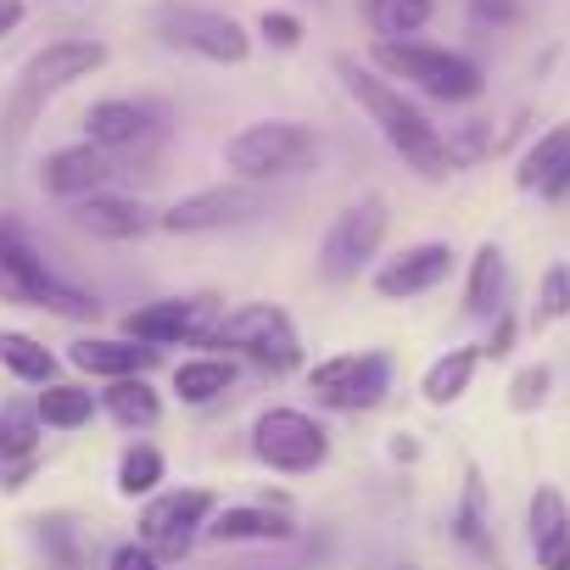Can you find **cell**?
Listing matches in <instances>:
<instances>
[{"instance_id":"cell-15","label":"cell","mask_w":570,"mask_h":570,"mask_svg":"<svg viewBox=\"0 0 570 570\" xmlns=\"http://www.w3.org/2000/svg\"><path fill=\"white\" fill-rule=\"evenodd\" d=\"M85 135H90V146H101V151H135V146H146V140L163 135V112L146 107V101L107 96V101H96V107L85 112Z\"/></svg>"},{"instance_id":"cell-7","label":"cell","mask_w":570,"mask_h":570,"mask_svg":"<svg viewBox=\"0 0 570 570\" xmlns=\"http://www.w3.org/2000/svg\"><path fill=\"white\" fill-rule=\"evenodd\" d=\"M386 229H392V213H386V196H358L353 207H342L336 213V224L325 229V246H320V274L331 279V285H347V279H358L370 263H375V252H381V240H386Z\"/></svg>"},{"instance_id":"cell-39","label":"cell","mask_w":570,"mask_h":570,"mask_svg":"<svg viewBox=\"0 0 570 570\" xmlns=\"http://www.w3.org/2000/svg\"><path fill=\"white\" fill-rule=\"evenodd\" d=\"M537 196H542V202H570V157L559 163V174H553V179H548Z\"/></svg>"},{"instance_id":"cell-5","label":"cell","mask_w":570,"mask_h":570,"mask_svg":"<svg viewBox=\"0 0 570 570\" xmlns=\"http://www.w3.org/2000/svg\"><path fill=\"white\" fill-rule=\"evenodd\" d=\"M0 297L23 303V308H51V314H62V320L96 314V303H90L85 292H73L68 279H57V274L46 268V257H40L18 229H7V224H0Z\"/></svg>"},{"instance_id":"cell-40","label":"cell","mask_w":570,"mask_h":570,"mask_svg":"<svg viewBox=\"0 0 570 570\" xmlns=\"http://www.w3.org/2000/svg\"><path fill=\"white\" fill-rule=\"evenodd\" d=\"M18 23H23V0H0V40H7Z\"/></svg>"},{"instance_id":"cell-11","label":"cell","mask_w":570,"mask_h":570,"mask_svg":"<svg viewBox=\"0 0 570 570\" xmlns=\"http://www.w3.org/2000/svg\"><path fill=\"white\" fill-rule=\"evenodd\" d=\"M218 498L207 487H174V492H157L146 509H140V542L157 553V559H185L196 548V537L207 531Z\"/></svg>"},{"instance_id":"cell-24","label":"cell","mask_w":570,"mask_h":570,"mask_svg":"<svg viewBox=\"0 0 570 570\" xmlns=\"http://www.w3.org/2000/svg\"><path fill=\"white\" fill-rule=\"evenodd\" d=\"M40 436H46V425H40L35 397H7L0 403V464H29L40 453Z\"/></svg>"},{"instance_id":"cell-19","label":"cell","mask_w":570,"mask_h":570,"mask_svg":"<svg viewBox=\"0 0 570 570\" xmlns=\"http://www.w3.org/2000/svg\"><path fill=\"white\" fill-rule=\"evenodd\" d=\"M73 370L85 375H101V381H129V375H146L157 364V347L146 342H129V336H85L68 347Z\"/></svg>"},{"instance_id":"cell-8","label":"cell","mask_w":570,"mask_h":570,"mask_svg":"<svg viewBox=\"0 0 570 570\" xmlns=\"http://www.w3.org/2000/svg\"><path fill=\"white\" fill-rule=\"evenodd\" d=\"M252 453L279 475H308L331 459V431L303 409H263L252 425Z\"/></svg>"},{"instance_id":"cell-23","label":"cell","mask_w":570,"mask_h":570,"mask_svg":"<svg viewBox=\"0 0 570 570\" xmlns=\"http://www.w3.org/2000/svg\"><path fill=\"white\" fill-rule=\"evenodd\" d=\"M453 537L470 553H492V503H487V481L475 464H464V487H459V509H453Z\"/></svg>"},{"instance_id":"cell-31","label":"cell","mask_w":570,"mask_h":570,"mask_svg":"<svg viewBox=\"0 0 570 570\" xmlns=\"http://www.w3.org/2000/svg\"><path fill=\"white\" fill-rule=\"evenodd\" d=\"M163 453L151 448V442H140V448H129L124 459H118V498H151L157 487H163Z\"/></svg>"},{"instance_id":"cell-4","label":"cell","mask_w":570,"mask_h":570,"mask_svg":"<svg viewBox=\"0 0 570 570\" xmlns=\"http://www.w3.org/2000/svg\"><path fill=\"white\" fill-rule=\"evenodd\" d=\"M224 163L240 174V185L297 179L320 163V135L308 124H292V118H263V124H246L224 140Z\"/></svg>"},{"instance_id":"cell-3","label":"cell","mask_w":570,"mask_h":570,"mask_svg":"<svg viewBox=\"0 0 570 570\" xmlns=\"http://www.w3.org/2000/svg\"><path fill=\"white\" fill-rule=\"evenodd\" d=\"M96 68H107V46H101V40H51V46H40V51L23 62L18 90H12V101H7V140L18 146V140L29 135L35 112H40L51 96H62L68 85L90 79Z\"/></svg>"},{"instance_id":"cell-16","label":"cell","mask_w":570,"mask_h":570,"mask_svg":"<svg viewBox=\"0 0 570 570\" xmlns=\"http://www.w3.org/2000/svg\"><path fill=\"white\" fill-rule=\"evenodd\" d=\"M118 174V163H112V151H101V146H62V151H51L46 163H40V185L51 190V196H62V202H85V196H96L107 179Z\"/></svg>"},{"instance_id":"cell-14","label":"cell","mask_w":570,"mask_h":570,"mask_svg":"<svg viewBox=\"0 0 570 570\" xmlns=\"http://www.w3.org/2000/svg\"><path fill=\"white\" fill-rule=\"evenodd\" d=\"M453 268H459V252L448 240H420V246H409V252H397L392 263L375 268V292L386 303H409V297L436 292Z\"/></svg>"},{"instance_id":"cell-28","label":"cell","mask_w":570,"mask_h":570,"mask_svg":"<svg viewBox=\"0 0 570 570\" xmlns=\"http://www.w3.org/2000/svg\"><path fill=\"white\" fill-rule=\"evenodd\" d=\"M229 381H235V364H229V358H185V364L174 370V392H179V403H190V409L224 397Z\"/></svg>"},{"instance_id":"cell-12","label":"cell","mask_w":570,"mask_h":570,"mask_svg":"<svg viewBox=\"0 0 570 570\" xmlns=\"http://www.w3.org/2000/svg\"><path fill=\"white\" fill-rule=\"evenodd\" d=\"M218 320H224L218 297H168V303L124 314V336L146 347H207Z\"/></svg>"},{"instance_id":"cell-22","label":"cell","mask_w":570,"mask_h":570,"mask_svg":"<svg viewBox=\"0 0 570 570\" xmlns=\"http://www.w3.org/2000/svg\"><path fill=\"white\" fill-rule=\"evenodd\" d=\"M475 370H481V347H448V353L420 375V397H425L431 409H453V403L470 392Z\"/></svg>"},{"instance_id":"cell-1","label":"cell","mask_w":570,"mask_h":570,"mask_svg":"<svg viewBox=\"0 0 570 570\" xmlns=\"http://www.w3.org/2000/svg\"><path fill=\"white\" fill-rule=\"evenodd\" d=\"M336 73H342L347 96L370 112V124L386 135V146H392L420 179H448V174H459V168H453V151H448V135L425 118L420 101L403 96V85H392L386 73H375V68H364V62H353V57H336Z\"/></svg>"},{"instance_id":"cell-36","label":"cell","mask_w":570,"mask_h":570,"mask_svg":"<svg viewBox=\"0 0 570 570\" xmlns=\"http://www.w3.org/2000/svg\"><path fill=\"white\" fill-rule=\"evenodd\" d=\"M514 342H520V320L503 308V314H492V336L481 342V358H509Z\"/></svg>"},{"instance_id":"cell-25","label":"cell","mask_w":570,"mask_h":570,"mask_svg":"<svg viewBox=\"0 0 570 570\" xmlns=\"http://www.w3.org/2000/svg\"><path fill=\"white\" fill-rule=\"evenodd\" d=\"M101 403H107V414H112L124 431H151V425L163 420V397L146 386V375L112 381V386L101 392Z\"/></svg>"},{"instance_id":"cell-30","label":"cell","mask_w":570,"mask_h":570,"mask_svg":"<svg viewBox=\"0 0 570 570\" xmlns=\"http://www.w3.org/2000/svg\"><path fill=\"white\" fill-rule=\"evenodd\" d=\"M0 364L29 386H51V375H57V353L23 331H0Z\"/></svg>"},{"instance_id":"cell-10","label":"cell","mask_w":570,"mask_h":570,"mask_svg":"<svg viewBox=\"0 0 570 570\" xmlns=\"http://www.w3.org/2000/svg\"><path fill=\"white\" fill-rule=\"evenodd\" d=\"M157 35H163V46L190 51V57L218 62V68H240L252 57V35L229 12H207V7H168L157 18Z\"/></svg>"},{"instance_id":"cell-35","label":"cell","mask_w":570,"mask_h":570,"mask_svg":"<svg viewBox=\"0 0 570 570\" xmlns=\"http://www.w3.org/2000/svg\"><path fill=\"white\" fill-rule=\"evenodd\" d=\"M257 35H263L268 46H279V51H297V46H303V23H297L292 12H263V18H257Z\"/></svg>"},{"instance_id":"cell-32","label":"cell","mask_w":570,"mask_h":570,"mask_svg":"<svg viewBox=\"0 0 570 570\" xmlns=\"http://www.w3.org/2000/svg\"><path fill=\"white\" fill-rule=\"evenodd\" d=\"M559 320H570V263H548V268H542V279H537V308H531V325H537V331H548V325H559Z\"/></svg>"},{"instance_id":"cell-21","label":"cell","mask_w":570,"mask_h":570,"mask_svg":"<svg viewBox=\"0 0 570 570\" xmlns=\"http://www.w3.org/2000/svg\"><path fill=\"white\" fill-rule=\"evenodd\" d=\"M503 297H509V257L498 240H481L470 252V274H464V308L475 320H492V314H503Z\"/></svg>"},{"instance_id":"cell-20","label":"cell","mask_w":570,"mask_h":570,"mask_svg":"<svg viewBox=\"0 0 570 570\" xmlns=\"http://www.w3.org/2000/svg\"><path fill=\"white\" fill-rule=\"evenodd\" d=\"M202 537H213V542H292L297 525L285 509H268V503H229V509H213Z\"/></svg>"},{"instance_id":"cell-18","label":"cell","mask_w":570,"mask_h":570,"mask_svg":"<svg viewBox=\"0 0 570 570\" xmlns=\"http://www.w3.org/2000/svg\"><path fill=\"white\" fill-rule=\"evenodd\" d=\"M73 224H79L85 235H96V240H140V235L157 224V213H151L146 202H135V196L96 190V196L73 202Z\"/></svg>"},{"instance_id":"cell-29","label":"cell","mask_w":570,"mask_h":570,"mask_svg":"<svg viewBox=\"0 0 570 570\" xmlns=\"http://www.w3.org/2000/svg\"><path fill=\"white\" fill-rule=\"evenodd\" d=\"M35 409H40V425H51V431H79V425L96 420V397L85 386H73V381H51L35 397Z\"/></svg>"},{"instance_id":"cell-34","label":"cell","mask_w":570,"mask_h":570,"mask_svg":"<svg viewBox=\"0 0 570 570\" xmlns=\"http://www.w3.org/2000/svg\"><path fill=\"white\" fill-rule=\"evenodd\" d=\"M46 531V553H51V570H85V553H79V542H73V520L68 514H51V520H40Z\"/></svg>"},{"instance_id":"cell-38","label":"cell","mask_w":570,"mask_h":570,"mask_svg":"<svg viewBox=\"0 0 570 570\" xmlns=\"http://www.w3.org/2000/svg\"><path fill=\"white\" fill-rule=\"evenodd\" d=\"M475 18L481 23H514L520 18V0H475Z\"/></svg>"},{"instance_id":"cell-13","label":"cell","mask_w":570,"mask_h":570,"mask_svg":"<svg viewBox=\"0 0 570 570\" xmlns=\"http://www.w3.org/2000/svg\"><path fill=\"white\" fill-rule=\"evenodd\" d=\"M263 213V190L257 185H207L179 196L168 213H157V224L168 235H213V229H240Z\"/></svg>"},{"instance_id":"cell-27","label":"cell","mask_w":570,"mask_h":570,"mask_svg":"<svg viewBox=\"0 0 570 570\" xmlns=\"http://www.w3.org/2000/svg\"><path fill=\"white\" fill-rule=\"evenodd\" d=\"M564 157H570V124H553V129H542V135L525 146V157H520V168H514V185H520V190H542V185L559 174Z\"/></svg>"},{"instance_id":"cell-37","label":"cell","mask_w":570,"mask_h":570,"mask_svg":"<svg viewBox=\"0 0 570 570\" xmlns=\"http://www.w3.org/2000/svg\"><path fill=\"white\" fill-rule=\"evenodd\" d=\"M112 570H163V559L146 542H124V548H112Z\"/></svg>"},{"instance_id":"cell-2","label":"cell","mask_w":570,"mask_h":570,"mask_svg":"<svg viewBox=\"0 0 570 570\" xmlns=\"http://www.w3.org/2000/svg\"><path fill=\"white\" fill-rule=\"evenodd\" d=\"M375 73L386 79H403L414 90H425L431 101H448V107H464L487 90V73L481 62H470L464 51H448V46H425V40H375Z\"/></svg>"},{"instance_id":"cell-26","label":"cell","mask_w":570,"mask_h":570,"mask_svg":"<svg viewBox=\"0 0 570 570\" xmlns=\"http://www.w3.org/2000/svg\"><path fill=\"white\" fill-rule=\"evenodd\" d=\"M436 18V0H364V23L381 40H414Z\"/></svg>"},{"instance_id":"cell-17","label":"cell","mask_w":570,"mask_h":570,"mask_svg":"<svg viewBox=\"0 0 570 570\" xmlns=\"http://www.w3.org/2000/svg\"><path fill=\"white\" fill-rule=\"evenodd\" d=\"M525 537L537 570H570V503L559 487H537L525 503Z\"/></svg>"},{"instance_id":"cell-9","label":"cell","mask_w":570,"mask_h":570,"mask_svg":"<svg viewBox=\"0 0 570 570\" xmlns=\"http://www.w3.org/2000/svg\"><path fill=\"white\" fill-rule=\"evenodd\" d=\"M308 392L320 409L336 414H364L375 403H386L392 392V358L386 353H336L325 364L308 370Z\"/></svg>"},{"instance_id":"cell-33","label":"cell","mask_w":570,"mask_h":570,"mask_svg":"<svg viewBox=\"0 0 570 570\" xmlns=\"http://www.w3.org/2000/svg\"><path fill=\"white\" fill-rule=\"evenodd\" d=\"M548 397H553V370L548 364H525V370L509 375V409L514 414H537Z\"/></svg>"},{"instance_id":"cell-6","label":"cell","mask_w":570,"mask_h":570,"mask_svg":"<svg viewBox=\"0 0 570 570\" xmlns=\"http://www.w3.org/2000/svg\"><path fill=\"white\" fill-rule=\"evenodd\" d=\"M207 347H235V353H246L252 364H263L268 375H285V370L303 364L297 325H292V314L274 308V303H246V308L224 314V320L213 325Z\"/></svg>"}]
</instances>
